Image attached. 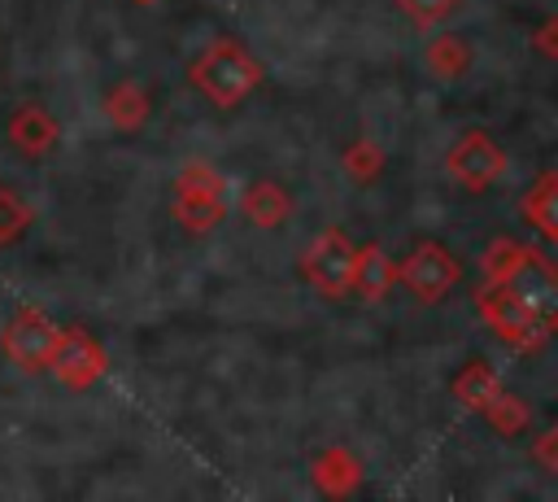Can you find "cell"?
I'll return each mask as SVG.
<instances>
[{
	"label": "cell",
	"instance_id": "obj_1",
	"mask_svg": "<svg viewBox=\"0 0 558 502\" xmlns=\"http://www.w3.org/2000/svg\"><path fill=\"white\" fill-rule=\"evenodd\" d=\"M187 79H192V87H201L214 105L231 109V105H240L244 96H253V87L262 83V65L248 57L244 44L218 39V44H209V48L187 65Z\"/></svg>",
	"mask_w": 558,
	"mask_h": 502
},
{
	"label": "cell",
	"instance_id": "obj_2",
	"mask_svg": "<svg viewBox=\"0 0 558 502\" xmlns=\"http://www.w3.org/2000/svg\"><path fill=\"white\" fill-rule=\"evenodd\" d=\"M480 319L493 327V336L501 340V345H510V349H519V354H532V349H541L545 345V336H549V323H541L501 279H493L484 292H480Z\"/></svg>",
	"mask_w": 558,
	"mask_h": 502
},
{
	"label": "cell",
	"instance_id": "obj_3",
	"mask_svg": "<svg viewBox=\"0 0 558 502\" xmlns=\"http://www.w3.org/2000/svg\"><path fill=\"white\" fill-rule=\"evenodd\" d=\"M222 214H227V188H222V179L205 162L183 166V175L174 183V218L187 231H209V227L222 223Z\"/></svg>",
	"mask_w": 558,
	"mask_h": 502
},
{
	"label": "cell",
	"instance_id": "obj_4",
	"mask_svg": "<svg viewBox=\"0 0 558 502\" xmlns=\"http://www.w3.org/2000/svg\"><path fill=\"white\" fill-rule=\"evenodd\" d=\"M397 279H401L423 306H432V301H445V297H449V288L462 279V266H458V258H453L445 244L418 240V244L410 249V258L397 266Z\"/></svg>",
	"mask_w": 558,
	"mask_h": 502
},
{
	"label": "cell",
	"instance_id": "obj_5",
	"mask_svg": "<svg viewBox=\"0 0 558 502\" xmlns=\"http://www.w3.org/2000/svg\"><path fill=\"white\" fill-rule=\"evenodd\" d=\"M57 336H61V327H57L44 310H17V314L4 323V332H0V349H4V358H9L13 367H22V371H44L48 358H52Z\"/></svg>",
	"mask_w": 558,
	"mask_h": 502
},
{
	"label": "cell",
	"instance_id": "obj_6",
	"mask_svg": "<svg viewBox=\"0 0 558 502\" xmlns=\"http://www.w3.org/2000/svg\"><path fill=\"white\" fill-rule=\"evenodd\" d=\"M445 166H449V175H453L462 188L480 192V188H488V183H497V179L506 175V148L493 144L488 131H466V135H458L453 148L445 153Z\"/></svg>",
	"mask_w": 558,
	"mask_h": 502
},
{
	"label": "cell",
	"instance_id": "obj_7",
	"mask_svg": "<svg viewBox=\"0 0 558 502\" xmlns=\"http://www.w3.org/2000/svg\"><path fill=\"white\" fill-rule=\"evenodd\" d=\"M353 262H357V249L344 240V231H323L305 258H301V271L305 279L323 292V297H344L349 292V279H353Z\"/></svg>",
	"mask_w": 558,
	"mask_h": 502
},
{
	"label": "cell",
	"instance_id": "obj_8",
	"mask_svg": "<svg viewBox=\"0 0 558 502\" xmlns=\"http://www.w3.org/2000/svg\"><path fill=\"white\" fill-rule=\"evenodd\" d=\"M52 375L65 384V389H92L100 375H105V349L92 332L83 327H61L57 345H52V358H48Z\"/></svg>",
	"mask_w": 558,
	"mask_h": 502
},
{
	"label": "cell",
	"instance_id": "obj_9",
	"mask_svg": "<svg viewBox=\"0 0 558 502\" xmlns=\"http://www.w3.org/2000/svg\"><path fill=\"white\" fill-rule=\"evenodd\" d=\"M501 284H506L541 323L558 327V266H554V262H545L536 249H527Z\"/></svg>",
	"mask_w": 558,
	"mask_h": 502
},
{
	"label": "cell",
	"instance_id": "obj_10",
	"mask_svg": "<svg viewBox=\"0 0 558 502\" xmlns=\"http://www.w3.org/2000/svg\"><path fill=\"white\" fill-rule=\"evenodd\" d=\"M519 214L541 240L558 244V170H545L532 179V188L519 201Z\"/></svg>",
	"mask_w": 558,
	"mask_h": 502
},
{
	"label": "cell",
	"instance_id": "obj_11",
	"mask_svg": "<svg viewBox=\"0 0 558 502\" xmlns=\"http://www.w3.org/2000/svg\"><path fill=\"white\" fill-rule=\"evenodd\" d=\"M9 140L26 153V157H44L52 144H57V118L44 109V105H17L13 118H9Z\"/></svg>",
	"mask_w": 558,
	"mask_h": 502
},
{
	"label": "cell",
	"instance_id": "obj_12",
	"mask_svg": "<svg viewBox=\"0 0 558 502\" xmlns=\"http://www.w3.org/2000/svg\"><path fill=\"white\" fill-rule=\"evenodd\" d=\"M392 284H397V262L384 253V244H366V249H357L349 292L362 297V301H379Z\"/></svg>",
	"mask_w": 558,
	"mask_h": 502
},
{
	"label": "cell",
	"instance_id": "obj_13",
	"mask_svg": "<svg viewBox=\"0 0 558 502\" xmlns=\"http://www.w3.org/2000/svg\"><path fill=\"white\" fill-rule=\"evenodd\" d=\"M240 210H244V218H248L253 227H279V223L292 214V196H288L279 183L257 179V183H248V192L240 196Z\"/></svg>",
	"mask_w": 558,
	"mask_h": 502
},
{
	"label": "cell",
	"instance_id": "obj_14",
	"mask_svg": "<svg viewBox=\"0 0 558 502\" xmlns=\"http://www.w3.org/2000/svg\"><path fill=\"white\" fill-rule=\"evenodd\" d=\"M423 61H427V70H432L436 79H462V74L471 70L475 52H471V44H466L462 35H436V39H427Z\"/></svg>",
	"mask_w": 558,
	"mask_h": 502
},
{
	"label": "cell",
	"instance_id": "obj_15",
	"mask_svg": "<svg viewBox=\"0 0 558 502\" xmlns=\"http://www.w3.org/2000/svg\"><path fill=\"white\" fill-rule=\"evenodd\" d=\"M100 109H105V118H109L113 127L135 131V127H144V118H148V96L140 92V83H113V87L105 92Z\"/></svg>",
	"mask_w": 558,
	"mask_h": 502
},
{
	"label": "cell",
	"instance_id": "obj_16",
	"mask_svg": "<svg viewBox=\"0 0 558 502\" xmlns=\"http://www.w3.org/2000/svg\"><path fill=\"white\" fill-rule=\"evenodd\" d=\"M357 476H362L357 458H353L349 450H340V445H331V450H323V454L314 458V485H318L323 493H349V489L357 485Z\"/></svg>",
	"mask_w": 558,
	"mask_h": 502
},
{
	"label": "cell",
	"instance_id": "obj_17",
	"mask_svg": "<svg viewBox=\"0 0 558 502\" xmlns=\"http://www.w3.org/2000/svg\"><path fill=\"white\" fill-rule=\"evenodd\" d=\"M501 384H497V375H493V367L484 362V358H471L458 375H453V397L466 406V410H484V402L497 393Z\"/></svg>",
	"mask_w": 558,
	"mask_h": 502
},
{
	"label": "cell",
	"instance_id": "obj_18",
	"mask_svg": "<svg viewBox=\"0 0 558 502\" xmlns=\"http://www.w3.org/2000/svg\"><path fill=\"white\" fill-rule=\"evenodd\" d=\"M488 423H493V432H501V437H514V432H523L527 428V406L514 397V393H493L488 402H484V410H480Z\"/></svg>",
	"mask_w": 558,
	"mask_h": 502
},
{
	"label": "cell",
	"instance_id": "obj_19",
	"mask_svg": "<svg viewBox=\"0 0 558 502\" xmlns=\"http://www.w3.org/2000/svg\"><path fill=\"white\" fill-rule=\"evenodd\" d=\"M26 227H31V205L13 188L0 183V244H13Z\"/></svg>",
	"mask_w": 558,
	"mask_h": 502
},
{
	"label": "cell",
	"instance_id": "obj_20",
	"mask_svg": "<svg viewBox=\"0 0 558 502\" xmlns=\"http://www.w3.org/2000/svg\"><path fill=\"white\" fill-rule=\"evenodd\" d=\"M523 253H527V249H523L519 240H506V236H501V240H493V244L484 249V258H480V262H484V275H488V284H493V279H506Z\"/></svg>",
	"mask_w": 558,
	"mask_h": 502
},
{
	"label": "cell",
	"instance_id": "obj_21",
	"mask_svg": "<svg viewBox=\"0 0 558 502\" xmlns=\"http://www.w3.org/2000/svg\"><path fill=\"white\" fill-rule=\"evenodd\" d=\"M344 170H349L357 183H366V179H379V170H384V153H379L371 140H357V144L344 153Z\"/></svg>",
	"mask_w": 558,
	"mask_h": 502
},
{
	"label": "cell",
	"instance_id": "obj_22",
	"mask_svg": "<svg viewBox=\"0 0 558 502\" xmlns=\"http://www.w3.org/2000/svg\"><path fill=\"white\" fill-rule=\"evenodd\" d=\"M397 4L410 13L414 26H436L458 9V0H397Z\"/></svg>",
	"mask_w": 558,
	"mask_h": 502
},
{
	"label": "cell",
	"instance_id": "obj_23",
	"mask_svg": "<svg viewBox=\"0 0 558 502\" xmlns=\"http://www.w3.org/2000/svg\"><path fill=\"white\" fill-rule=\"evenodd\" d=\"M532 48L558 61V17H549V22H545V26H541V31L532 35Z\"/></svg>",
	"mask_w": 558,
	"mask_h": 502
},
{
	"label": "cell",
	"instance_id": "obj_24",
	"mask_svg": "<svg viewBox=\"0 0 558 502\" xmlns=\"http://www.w3.org/2000/svg\"><path fill=\"white\" fill-rule=\"evenodd\" d=\"M532 458H536V463H545L549 471H558V428H554V432H545V437L532 445Z\"/></svg>",
	"mask_w": 558,
	"mask_h": 502
},
{
	"label": "cell",
	"instance_id": "obj_25",
	"mask_svg": "<svg viewBox=\"0 0 558 502\" xmlns=\"http://www.w3.org/2000/svg\"><path fill=\"white\" fill-rule=\"evenodd\" d=\"M140 4H148V0H140Z\"/></svg>",
	"mask_w": 558,
	"mask_h": 502
}]
</instances>
